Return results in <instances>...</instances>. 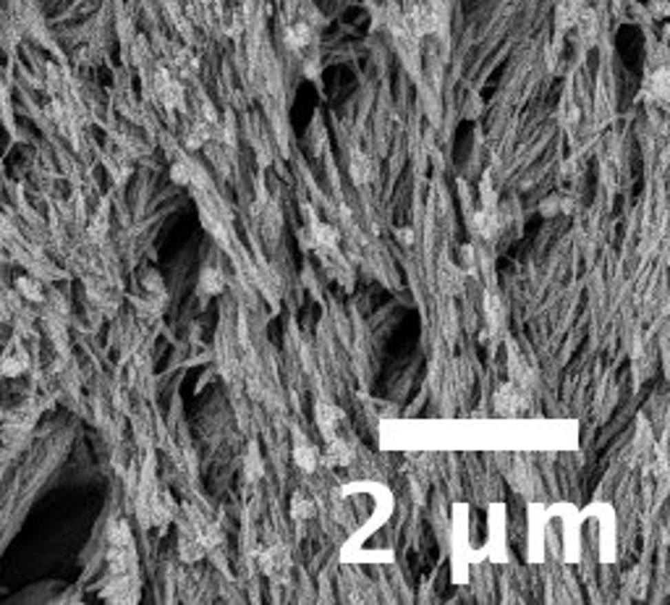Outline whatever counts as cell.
Returning <instances> with one entry per match:
<instances>
[{
    "label": "cell",
    "instance_id": "obj_1",
    "mask_svg": "<svg viewBox=\"0 0 670 605\" xmlns=\"http://www.w3.org/2000/svg\"><path fill=\"white\" fill-rule=\"evenodd\" d=\"M450 555H453V582H466L472 566V545H469V506H453V529H450Z\"/></svg>",
    "mask_w": 670,
    "mask_h": 605
},
{
    "label": "cell",
    "instance_id": "obj_2",
    "mask_svg": "<svg viewBox=\"0 0 670 605\" xmlns=\"http://www.w3.org/2000/svg\"><path fill=\"white\" fill-rule=\"evenodd\" d=\"M485 555L492 564L508 561V542H505V506L492 503L490 506V540L485 545Z\"/></svg>",
    "mask_w": 670,
    "mask_h": 605
},
{
    "label": "cell",
    "instance_id": "obj_3",
    "mask_svg": "<svg viewBox=\"0 0 670 605\" xmlns=\"http://www.w3.org/2000/svg\"><path fill=\"white\" fill-rule=\"evenodd\" d=\"M545 526H547V509L532 506L529 509V561L539 564L545 558Z\"/></svg>",
    "mask_w": 670,
    "mask_h": 605
},
{
    "label": "cell",
    "instance_id": "obj_4",
    "mask_svg": "<svg viewBox=\"0 0 670 605\" xmlns=\"http://www.w3.org/2000/svg\"><path fill=\"white\" fill-rule=\"evenodd\" d=\"M594 511L600 513V561L613 564L616 561V516L613 509L605 503H594Z\"/></svg>",
    "mask_w": 670,
    "mask_h": 605
},
{
    "label": "cell",
    "instance_id": "obj_5",
    "mask_svg": "<svg viewBox=\"0 0 670 605\" xmlns=\"http://www.w3.org/2000/svg\"><path fill=\"white\" fill-rule=\"evenodd\" d=\"M563 513V535H565V561L576 564L578 553H581V540H578V526H581V516L574 511V506H555Z\"/></svg>",
    "mask_w": 670,
    "mask_h": 605
},
{
    "label": "cell",
    "instance_id": "obj_6",
    "mask_svg": "<svg viewBox=\"0 0 670 605\" xmlns=\"http://www.w3.org/2000/svg\"><path fill=\"white\" fill-rule=\"evenodd\" d=\"M260 568H262V574H267V577L278 579V582H286L291 571V558L289 553H286V548L283 545H273V548L260 553Z\"/></svg>",
    "mask_w": 670,
    "mask_h": 605
},
{
    "label": "cell",
    "instance_id": "obj_7",
    "mask_svg": "<svg viewBox=\"0 0 670 605\" xmlns=\"http://www.w3.org/2000/svg\"><path fill=\"white\" fill-rule=\"evenodd\" d=\"M521 407H524V391H521V385H516V382L500 385L498 393H495V411H498V414H505V417H511V414H516Z\"/></svg>",
    "mask_w": 670,
    "mask_h": 605
},
{
    "label": "cell",
    "instance_id": "obj_8",
    "mask_svg": "<svg viewBox=\"0 0 670 605\" xmlns=\"http://www.w3.org/2000/svg\"><path fill=\"white\" fill-rule=\"evenodd\" d=\"M315 422H317V427H320V433L325 435V440H330V438H335L338 427H341L343 411L335 407V404L320 401V404L315 407Z\"/></svg>",
    "mask_w": 670,
    "mask_h": 605
},
{
    "label": "cell",
    "instance_id": "obj_9",
    "mask_svg": "<svg viewBox=\"0 0 670 605\" xmlns=\"http://www.w3.org/2000/svg\"><path fill=\"white\" fill-rule=\"evenodd\" d=\"M155 92H158L160 103L165 107H178L184 103L181 84L173 79L168 71H158V76H155Z\"/></svg>",
    "mask_w": 670,
    "mask_h": 605
},
{
    "label": "cell",
    "instance_id": "obj_10",
    "mask_svg": "<svg viewBox=\"0 0 670 605\" xmlns=\"http://www.w3.org/2000/svg\"><path fill=\"white\" fill-rule=\"evenodd\" d=\"M351 459H354L351 448L346 446L338 435H335V438H330L328 446H325V451L320 453V461H322L325 466H348V464H351Z\"/></svg>",
    "mask_w": 670,
    "mask_h": 605
},
{
    "label": "cell",
    "instance_id": "obj_11",
    "mask_svg": "<svg viewBox=\"0 0 670 605\" xmlns=\"http://www.w3.org/2000/svg\"><path fill=\"white\" fill-rule=\"evenodd\" d=\"M437 280H440V289L446 294H459L463 286V270L461 265H453L448 257L440 260V270H437Z\"/></svg>",
    "mask_w": 670,
    "mask_h": 605
},
{
    "label": "cell",
    "instance_id": "obj_12",
    "mask_svg": "<svg viewBox=\"0 0 670 605\" xmlns=\"http://www.w3.org/2000/svg\"><path fill=\"white\" fill-rule=\"evenodd\" d=\"M498 228H500L498 215H495V210H490V207H482V210L472 218V231L477 234V236L492 238L495 234H498Z\"/></svg>",
    "mask_w": 670,
    "mask_h": 605
},
{
    "label": "cell",
    "instance_id": "obj_13",
    "mask_svg": "<svg viewBox=\"0 0 670 605\" xmlns=\"http://www.w3.org/2000/svg\"><path fill=\"white\" fill-rule=\"evenodd\" d=\"M225 289V278L223 273L218 270V267H205L202 273H199V294L202 296H218V294H223Z\"/></svg>",
    "mask_w": 670,
    "mask_h": 605
},
{
    "label": "cell",
    "instance_id": "obj_14",
    "mask_svg": "<svg viewBox=\"0 0 670 605\" xmlns=\"http://www.w3.org/2000/svg\"><path fill=\"white\" fill-rule=\"evenodd\" d=\"M293 464L304 472H315L317 464H320V451L302 440V443L293 446Z\"/></svg>",
    "mask_w": 670,
    "mask_h": 605
},
{
    "label": "cell",
    "instance_id": "obj_15",
    "mask_svg": "<svg viewBox=\"0 0 670 605\" xmlns=\"http://www.w3.org/2000/svg\"><path fill=\"white\" fill-rule=\"evenodd\" d=\"M205 548H202V542L197 540V535L194 532H189V535H181V540H178V555L184 558V561H199L202 555H205Z\"/></svg>",
    "mask_w": 670,
    "mask_h": 605
},
{
    "label": "cell",
    "instance_id": "obj_16",
    "mask_svg": "<svg viewBox=\"0 0 670 605\" xmlns=\"http://www.w3.org/2000/svg\"><path fill=\"white\" fill-rule=\"evenodd\" d=\"M348 173H351V178H354V184H367L369 176H372V163H369L367 155L354 152V155H351V163H348Z\"/></svg>",
    "mask_w": 670,
    "mask_h": 605
},
{
    "label": "cell",
    "instance_id": "obj_17",
    "mask_svg": "<svg viewBox=\"0 0 670 605\" xmlns=\"http://www.w3.org/2000/svg\"><path fill=\"white\" fill-rule=\"evenodd\" d=\"M312 42V29L306 27V24H293V27H289V32H286V45L289 48H293V50H302V48H306Z\"/></svg>",
    "mask_w": 670,
    "mask_h": 605
},
{
    "label": "cell",
    "instance_id": "obj_18",
    "mask_svg": "<svg viewBox=\"0 0 670 605\" xmlns=\"http://www.w3.org/2000/svg\"><path fill=\"white\" fill-rule=\"evenodd\" d=\"M291 516L299 519V522L312 519V516H315V500L306 498L304 493H296V495L291 498Z\"/></svg>",
    "mask_w": 670,
    "mask_h": 605
},
{
    "label": "cell",
    "instance_id": "obj_19",
    "mask_svg": "<svg viewBox=\"0 0 670 605\" xmlns=\"http://www.w3.org/2000/svg\"><path fill=\"white\" fill-rule=\"evenodd\" d=\"M647 87H649V97L652 100H665L668 97V71L657 68L655 74L649 76V81H647Z\"/></svg>",
    "mask_w": 670,
    "mask_h": 605
},
{
    "label": "cell",
    "instance_id": "obj_20",
    "mask_svg": "<svg viewBox=\"0 0 670 605\" xmlns=\"http://www.w3.org/2000/svg\"><path fill=\"white\" fill-rule=\"evenodd\" d=\"M485 315H487V322H490V328L492 330H498L500 325H503V304H500V299L495 296V294H487Z\"/></svg>",
    "mask_w": 670,
    "mask_h": 605
},
{
    "label": "cell",
    "instance_id": "obj_21",
    "mask_svg": "<svg viewBox=\"0 0 670 605\" xmlns=\"http://www.w3.org/2000/svg\"><path fill=\"white\" fill-rule=\"evenodd\" d=\"M24 369H27V354H24V351H16L14 356L8 354L6 359H3V365H0V372H3V375H8V378L21 375Z\"/></svg>",
    "mask_w": 670,
    "mask_h": 605
},
{
    "label": "cell",
    "instance_id": "obj_22",
    "mask_svg": "<svg viewBox=\"0 0 670 605\" xmlns=\"http://www.w3.org/2000/svg\"><path fill=\"white\" fill-rule=\"evenodd\" d=\"M16 289L21 291L27 299H32V302H40V299H42L40 286H37L34 280H29V278H19V280H16Z\"/></svg>",
    "mask_w": 670,
    "mask_h": 605
},
{
    "label": "cell",
    "instance_id": "obj_23",
    "mask_svg": "<svg viewBox=\"0 0 670 605\" xmlns=\"http://www.w3.org/2000/svg\"><path fill=\"white\" fill-rule=\"evenodd\" d=\"M247 466H249L251 480H260V477H262V461H260V453H257V448L254 446L249 448V464H247Z\"/></svg>",
    "mask_w": 670,
    "mask_h": 605
}]
</instances>
